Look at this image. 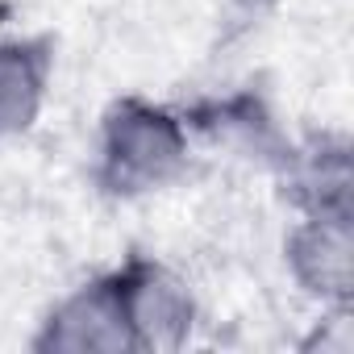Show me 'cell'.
<instances>
[{
	"label": "cell",
	"instance_id": "6da1fadb",
	"mask_svg": "<svg viewBox=\"0 0 354 354\" xmlns=\"http://www.w3.org/2000/svg\"><path fill=\"white\" fill-rule=\"evenodd\" d=\"M192 162V129L180 109L121 96L96 129V184L109 196L142 201L171 188Z\"/></svg>",
	"mask_w": 354,
	"mask_h": 354
},
{
	"label": "cell",
	"instance_id": "7a4b0ae2",
	"mask_svg": "<svg viewBox=\"0 0 354 354\" xmlns=\"http://www.w3.org/2000/svg\"><path fill=\"white\" fill-rule=\"evenodd\" d=\"M109 275L121 296L133 354H167L192 342L196 321H201V300L175 267L133 254Z\"/></svg>",
	"mask_w": 354,
	"mask_h": 354
},
{
	"label": "cell",
	"instance_id": "3957f363",
	"mask_svg": "<svg viewBox=\"0 0 354 354\" xmlns=\"http://www.w3.org/2000/svg\"><path fill=\"white\" fill-rule=\"evenodd\" d=\"M292 283L329 308H350L354 300V209L300 213L283 242Z\"/></svg>",
	"mask_w": 354,
	"mask_h": 354
},
{
	"label": "cell",
	"instance_id": "277c9868",
	"mask_svg": "<svg viewBox=\"0 0 354 354\" xmlns=\"http://www.w3.org/2000/svg\"><path fill=\"white\" fill-rule=\"evenodd\" d=\"M34 350L46 354H133L113 275H96L67 292L38 325Z\"/></svg>",
	"mask_w": 354,
	"mask_h": 354
},
{
	"label": "cell",
	"instance_id": "5b68a950",
	"mask_svg": "<svg viewBox=\"0 0 354 354\" xmlns=\"http://www.w3.org/2000/svg\"><path fill=\"white\" fill-rule=\"evenodd\" d=\"M55 55L42 38H0V146L21 142L50 100Z\"/></svg>",
	"mask_w": 354,
	"mask_h": 354
},
{
	"label": "cell",
	"instance_id": "8992f818",
	"mask_svg": "<svg viewBox=\"0 0 354 354\" xmlns=\"http://www.w3.org/2000/svg\"><path fill=\"white\" fill-rule=\"evenodd\" d=\"M279 171L288 180V192L296 201V213H317V209H350V146L337 138H313L304 146L283 150Z\"/></svg>",
	"mask_w": 354,
	"mask_h": 354
},
{
	"label": "cell",
	"instance_id": "52a82bcc",
	"mask_svg": "<svg viewBox=\"0 0 354 354\" xmlns=\"http://www.w3.org/2000/svg\"><path fill=\"white\" fill-rule=\"evenodd\" d=\"M267 5H271V0H238V9H246L250 17H254V13H263Z\"/></svg>",
	"mask_w": 354,
	"mask_h": 354
}]
</instances>
